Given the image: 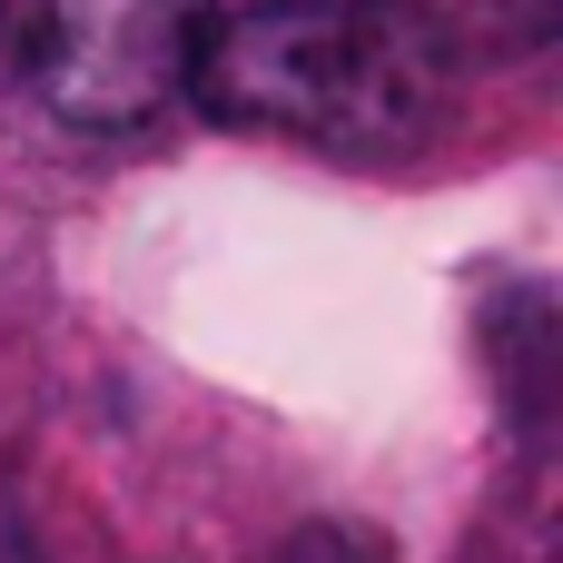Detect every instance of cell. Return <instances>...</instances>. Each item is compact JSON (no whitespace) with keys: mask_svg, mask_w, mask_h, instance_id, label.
<instances>
[{"mask_svg":"<svg viewBox=\"0 0 563 563\" xmlns=\"http://www.w3.org/2000/svg\"><path fill=\"white\" fill-rule=\"evenodd\" d=\"M198 109L317 158H406L455 109V49L396 0H257L208 20Z\"/></svg>","mask_w":563,"mask_h":563,"instance_id":"1","label":"cell"},{"mask_svg":"<svg viewBox=\"0 0 563 563\" xmlns=\"http://www.w3.org/2000/svg\"><path fill=\"white\" fill-rule=\"evenodd\" d=\"M208 20H218V0H40L30 69H40L49 119H69L89 139L148 129L168 99H188Z\"/></svg>","mask_w":563,"mask_h":563,"instance_id":"2","label":"cell"},{"mask_svg":"<svg viewBox=\"0 0 563 563\" xmlns=\"http://www.w3.org/2000/svg\"><path fill=\"white\" fill-rule=\"evenodd\" d=\"M396 10H416V20L465 59V49H534V40L554 30L563 0H396Z\"/></svg>","mask_w":563,"mask_h":563,"instance_id":"3","label":"cell"},{"mask_svg":"<svg viewBox=\"0 0 563 563\" xmlns=\"http://www.w3.org/2000/svg\"><path fill=\"white\" fill-rule=\"evenodd\" d=\"M277 563H396L386 554V534H366V525H297Z\"/></svg>","mask_w":563,"mask_h":563,"instance_id":"4","label":"cell"}]
</instances>
